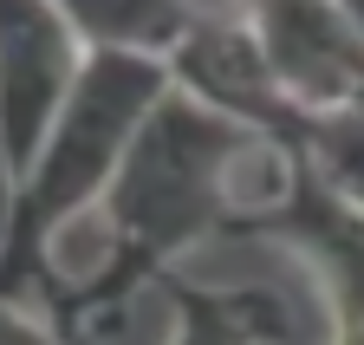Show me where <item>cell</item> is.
<instances>
[{"label": "cell", "mask_w": 364, "mask_h": 345, "mask_svg": "<svg viewBox=\"0 0 364 345\" xmlns=\"http://www.w3.org/2000/svg\"><path fill=\"white\" fill-rule=\"evenodd\" d=\"M267 150L254 131L228 124L202 105H189L182 92H169L144 131L130 137L117 176L105 189V228H111V254L91 280H65V293L53 299V332L85 345V326L124 313L144 287L182 274V254L228 235L235 222V196H228V176L235 163Z\"/></svg>", "instance_id": "6da1fadb"}, {"label": "cell", "mask_w": 364, "mask_h": 345, "mask_svg": "<svg viewBox=\"0 0 364 345\" xmlns=\"http://www.w3.org/2000/svg\"><path fill=\"white\" fill-rule=\"evenodd\" d=\"M163 98H169V72L156 59H130V53L85 59L72 105L59 111L33 169L14 183V208H7V228H0V299L53 313V299L65 293V280L53 267V241L65 235L78 208L105 202L130 137L144 131V117Z\"/></svg>", "instance_id": "7a4b0ae2"}, {"label": "cell", "mask_w": 364, "mask_h": 345, "mask_svg": "<svg viewBox=\"0 0 364 345\" xmlns=\"http://www.w3.org/2000/svg\"><path fill=\"white\" fill-rule=\"evenodd\" d=\"M169 92H182L189 105L254 131L273 156H293L306 144V111L280 92L267 53H260V33L247 7H196L182 46L169 53Z\"/></svg>", "instance_id": "3957f363"}, {"label": "cell", "mask_w": 364, "mask_h": 345, "mask_svg": "<svg viewBox=\"0 0 364 345\" xmlns=\"http://www.w3.org/2000/svg\"><path fill=\"white\" fill-rule=\"evenodd\" d=\"M85 39L72 33L65 7H33V0H0V156L20 183L33 156L46 150L59 111L72 105L85 78Z\"/></svg>", "instance_id": "277c9868"}, {"label": "cell", "mask_w": 364, "mask_h": 345, "mask_svg": "<svg viewBox=\"0 0 364 345\" xmlns=\"http://www.w3.org/2000/svg\"><path fill=\"white\" fill-rule=\"evenodd\" d=\"M228 235H260V241L306 254V267L318 274L326 307H332V339L364 326V208L326 189L312 176V163L287 156V189L260 208H235Z\"/></svg>", "instance_id": "5b68a950"}, {"label": "cell", "mask_w": 364, "mask_h": 345, "mask_svg": "<svg viewBox=\"0 0 364 345\" xmlns=\"http://www.w3.org/2000/svg\"><path fill=\"white\" fill-rule=\"evenodd\" d=\"M260 53L280 78V92L318 117L345 111L364 98V26L351 7H306V0H273V7H247Z\"/></svg>", "instance_id": "8992f818"}, {"label": "cell", "mask_w": 364, "mask_h": 345, "mask_svg": "<svg viewBox=\"0 0 364 345\" xmlns=\"http://www.w3.org/2000/svg\"><path fill=\"white\" fill-rule=\"evenodd\" d=\"M156 293L176 313V339L169 345H273L287 339V299L267 287H202L189 274L156 280Z\"/></svg>", "instance_id": "52a82bcc"}, {"label": "cell", "mask_w": 364, "mask_h": 345, "mask_svg": "<svg viewBox=\"0 0 364 345\" xmlns=\"http://www.w3.org/2000/svg\"><path fill=\"white\" fill-rule=\"evenodd\" d=\"M72 33L91 53H130V59H156L169 65V53L182 46L196 7H169V0H124V7H65Z\"/></svg>", "instance_id": "ba28073f"}, {"label": "cell", "mask_w": 364, "mask_h": 345, "mask_svg": "<svg viewBox=\"0 0 364 345\" xmlns=\"http://www.w3.org/2000/svg\"><path fill=\"white\" fill-rule=\"evenodd\" d=\"M293 156L312 163V176L326 183V189H338L345 202L364 208V98L345 105V111H318V117L306 124V144H299ZM280 163H287V156H280Z\"/></svg>", "instance_id": "9c48e42d"}, {"label": "cell", "mask_w": 364, "mask_h": 345, "mask_svg": "<svg viewBox=\"0 0 364 345\" xmlns=\"http://www.w3.org/2000/svg\"><path fill=\"white\" fill-rule=\"evenodd\" d=\"M0 345H72V339H59L53 326L26 319V307H14V299H0Z\"/></svg>", "instance_id": "30bf717a"}, {"label": "cell", "mask_w": 364, "mask_h": 345, "mask_svg": "<svg viewBox=\"0 0 364 345\" xmlns=\"http://www.w3.org/2000/svg\"><path fill=\"white\" fill-rule=\"evenodd\" d=\"M7 208H14V176H7V156H0V228H7Z\"/></svg>", "instance_id": "8fae6325"}, {"label": "cell", "mask_w": 364, "mask_h": 345, "mask_svg": "<svg viewBox=\"0 0 364 345\" xmlns=\"http://www.w3.org/2000/svg\"><path fill=\"white\" fill-rule=\"evenodd\" d=\"M332 345H364V326H358V332H345V339H332Z\"/></svg>", "instance_id": "7c38bea8"}, {"label": "cell", "mask_w": 364, "mask_h": 345, "mask_svg": "<svg viewBox=\"0 0 364 345\" xmlns=\"http://www.w3.org/2000/svg\"><path fill=\"white\" fill-rule=\"evenodd\" d=\"M351 20H358V26H364V7H351Z\"/></svg>", "instance_id": "4fadbf2b"}]
</instances>
